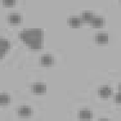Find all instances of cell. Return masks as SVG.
Returning <instances> with one entry per match:
<instances>
[{
	"instance_id": "5bb4252c",
	"label": "cell",
	"mask_w": 121,
	"mask_h": 121,
	"mask_svg": "<svg viewBox=\"0 0 121 121\" xmlns=\"http://www.w3.org/2000/svg\"><path fill=\"white\" fill-rule=\"evenodd\" d=\"M15 1L14 0H3V4L5 6H12L14 4Z\"/></svg>"
},
{
	"instance_id": "9c48e42d",
	"label": "cell",
	"mask_w": 121,
	"mask_h": 121,
	"mask_svg": "<svg viewBox=\"0 0 121 121\" xmlns=\"http://www.w3.org/2000/svg\"><path fill=\"white\" fill-rule=\"evenodd\" d=\"M92 26L94 27H99L103 24V19L102 18L96 17L92 20Z\"/></svg>"
},
{
	"instance_id": "8992f818",
	"label": "cell",
	"mask_w": 121,
	"mask_h": 121,
	"mask_svg": "<svg viewBox=\"0 0 121 121\" xmlns=\"http://www.w3.org/2000/svg\"><path fill=\"white\" fill-rule=\"evenodd\" d=\"M18 114L20 116H26L31 114V109L26 106H22L18 110Z\"/></svg>"
},
{
	"instance_id": "52a82bcc",
	"label": "cell",
	"mask_w": 121,
	"mask_h": 121,
	"mask_svg": "<svg viewBox=\"0 0 121 121\" xmlns=\"http://www.w3.org/2000/svg\"><path fill=\"white\" fill-rule=\"evenodd\" d=\"M41 62L43 65H50L52 62V59L51 56L48 55H44L41 58Z\"/></svg>"
},
{
	"instance_id": "7a4b0ae2",
	"label": "cell",
	"mask_w": 121,
	"mask_h": 121,
	"mask_svg": "<svg viewBox=\"0 0 121 121\" xmlns=\"http://www.w3.org/2000/svg\"><path fill=\"white\" fill-rule=\"evenodd\" d=\"M10 48V44L9 42L4 39H0V56L2 57L3 53H4L6 51Z\"/></svg>"
},
{
	"instance_id": "7c38bea8",
	"label": "cell",
	"mask_w": 121,
	"mask_h": 121,
	"mask_svg": "<svg viewBox=\"0 0 121 121\" xmlns=\"http://www.w3.org/2000/svg\"><path fill=\"white\" fill-rule=\"evenodd\" d=\"M82 19L84 21H89L93 19V14L91 12H84L83 13L82 15Z\"/></svg>"
},
{
	"instance_id": "2e32d148",
	"label": "cell",
	"mask_w": 121,
	"mask_h": 121,
	"mask_svg": "<svg viewBox=\"0 0 121 121\" xmlns=\"http://www.w3.org/2000/svg\"><path fill=\"white\" fill-rule=\"evenodd\" d=\"M108 120L107 119H101V120Z\"/></svg>"
},
{
	"instance_id": "ba28073f",
	"label": "cell",
	"mask_w": 121,
	"mask_h": 121,
	"mask_svg": "<svg viewBox=\"0 0 121 121\" xmlns=\"http://www.w3.org/2000/svg\"><path fill=\"white\" fill-rule=\"evenodd\" d=\"M80 117L83 119H90L91 118V112L88 110H82L80 112Z\"/></svg>"
},
{
	"instance_id": "277c9868",
	"label": "cell",
	"mask_w": 121,
	"mask_h": 121,
	"mask_svg": "<svg viewBox=\"0 0 121 121\" xmlns=\"http://www.w3.org/2000/svg\"><path fill=\"white\" fill-rule=\"evenodd\" d=\"M95 40L99 43H105L108 41V36L107 34H99L96 35Z\"/></svg>"
},
{
	"instance_id": "6da1fadb",
	"label": "cell",
	"mask_w": 121,
	"mask_h": 121,
	"mask_svg": "<svg viewBox=\"0 0 121 121\" xmlns=\"http://www.w3.org/2000/svg\"><path fill=\"white\" fill-rule=\"evenodd\" d=\"M20 38L32 49L41 48L42 32L40 29L24 31L20 34Z\"/></svg>"
},
{
	"instance_id": "3957f363",
	"label": "cell",
	"mask_w": 121,
	"mask_h": 121,
	"mask_svg": "<svg viewBox=\"0 0 121 121\" xmlns=\"http://www.w3.org/2000/svg\"><path fill=\"white\" fill-rule=\"evenodd\" d=\"M99 95L103 98H106L111 94V90L109 87H103L99 90Z\"/></svg>"
},
{
	"instance_id": "5b68a950",
	"label": "cell",
	"mask_w": 121,
	"mask_h": 121,
	"mask_svg": "<svg viewBox=\"0 0 121 121\" xmlns=\"http://www.w3.org/2000/svg\"><path fill=\"white\" fill-rule=\"evenodd\" d=\"M33 91L36 93H42L46 91V86L42 84H36L33 86Z\"/></svg>"
},
{
	"instance_id": "4fadbf2b",
	"label": "cell",
	"mask_w": 121,
	"mask_h": 121,
	"mask_svg": "<svg viewBox=\"0 0 121 121\" xmlns=\"http://www.w3.org/2000/svg\"><path fill=\"white\" fill-rule=\"evenodd\" d=\"M9 20L12 23H17L20 21V17L17 15H12L9 17Z\"/></svg>"
},
{
	"instance_id": "9a60e30c",
	"label": "cell",
	"mask_w": 121,
	"mask_h": 121,
	"mask_svg": "<svg viewBox=\"0 0 121 121\" xmlns=\"http://www.w3.org/2000/svg\"><path fill=\"white\" fill-rule=\"evenodd\" d=\"M115 101L116 102V103H120L121 101V94L119 93L118 94H117L115 96Z\"/></svg>"
},
{
	"instance_id": "8fae6325",
	"label": "cell",
	"mask_w": 121,
	"mask_h": 121,
	"mask_svg": "<svg viewBox=\"0 0 121 121\" xmlns=\"http://www.w3.org/2000/svg\"><path fill=\"white\" fill-rule=\"evenodd\" d=\"M10 102V97L6 95H0V103L1 104H7Z\"/></svg>"
},
{
	"instance_id": "30bf717a",
	"label": "cell",
	"mask_w": 121,
	"mask_h": 121,
	"mask_svg": "<svg viewBox=\"0 0 121 121\" xmlns=\"http://www.w3.org/2000/svg\"><path fill=\"white\" fill-rule=\"evenodd\" d=\"M81 21L78 18L72 17L69 19V24L70 26H78L80 25Z\"/></svg>"
}]
</instances>
